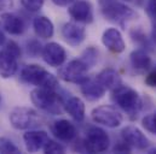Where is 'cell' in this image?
I'll return each mask as SVG.
<instances>
[{
	"instance_id": "obj_1",
	"label": "cell",
	"mask_w": 156,
	"mask_h": 154,
	"mask_svg": "<svg viewBox=\"0 0 156 154\" xmlns=\"http://www.w3.org/2000/svg\"><path fill=\"white\" fill-rule=\"evenodd\" d=\"M112 92V101L119 106L131 120L138 118L143 109V100L137 90L131 88L127 84H119Z\"/></svg>"
},
{
	"instance_id": "obj_2",
	"label": "cell",
	"mask_w": 156,
	"mask_h": 154,
	"mask_svg": "<svg viewBox=\"0 0 156 154\" xmlns=\"http://www.w3.org/2000/svg\"><path fill=\"white\" fill-rule=\"evenodd\" d=\"M21 79L27 84H32L35 87H42V88L57 89L59 85L58 79L51 72H48L45 68L40 66L38 64L26 65L21 70Z\"/></svg>"
},
{
	"instance_id": "obj_3",
	"label": "cell",
	"mask_w": 156,
	"mask_h": 154,
	"mask_svg": "<svg viewBox=\"0 0 156 154\" xmlns=\"http://www.w3.org/2000/svg\"><path fill=\"white\" fill-rule=\"evenodd\" d=\"M30 100L39 110L52 115H59L61 106H63V104H61V96L57 93V89L51 88L37 87L30 93Z\"/></svg>"
},
{
	"instance_id": "obj_4",
	"label": "cell",
	"mask_w": 156,
	"mask_h": 154,
	"mask_svg": "<svg viewBox=\"0 0 156 154\" xmlns=\"http://www.w3.org/2000/svg\"><path fill=\"white\" fill-rule=\"evenodd\" d=\"M101 11L105 19L120 25L137 16L129 6L116 0H101Z\"/></svg>"
},
{
	"instance_id": "obj_5",
	"label": "cell",
	"mask_w": 156,
	"mask_h": 154,
	"mask_svg": "<svg viewBox=\"0 0 156 154\" xmlns=\"http://www.w3.org/2000/svg\"><path fill=\"white\" fill-rule=\"evenodd\" d=\"M83 152L87 153H103L110 146V137L105 130L99 126H91L85 139L82 140Z\"/></svg>"
},
{
	"instance_id": "obj_6",
	"label": "cell",
	"mask_w": 156,
	"mask_h": 154,
	"mask_svg": "<svg viewBox=\"0 0 156 154\" xmlns=\"http://www.w3.org/2000/svg\"><path fill=\"white\" fill-rule=\"evenodd\" d=\"M9 119L12 128L17 130H29L40 125V117L38 112L26 106L15 107L10 112Z\"/></svg>"
},
{
	"instance_id": "obj_7",
	"label": "cell",
	"mask_w": 156,
	"mask_h": 154,
	"mask_svg": "<svg viewBox=\"0 0 156 154\" xmlns=\"http://www.w3.org/2000/svg\"><path fill=\"white\" fill-rule=\"evenodd\" d=\"M88 69L90 68L80 58L73 59L58 70V77L64 82L80 84L88 78Z\"/></svg>"
},
{
	"instance_id": "obj_8",
	"label": "cell",
	"mask_w": 156,
	"mask_h": 154,
	"mask_svg": "<svg viewBox=\"0 0 156 154\" xmlns=\"http://www.w3.org/2000/svg\"><path fill=\"white\" fill-rule=\"evenodd\" d=\"M91 118L94 123L104 125L107 128H117L122 124V115L116 110V107L110 105H103L94 107L91 112Z\"/></svg>"
},
{
	"instance_id": "obj_9",
	"label": "cell",
	"mask_w": 156,
	"mask_h": 154,
	"mask_svg": "<svg viewBox=\"0 0 156 154\" xmlns=\"http://www.w3.org/2000/svg\"><path fill=\"white\" fill-rule=\"evenodd\" d=\"M121 140H123L128 146L132 147V149L138 151H147L150 146V141L148 137L137 128L133 125H127L121 130Z\"/></svg>"
},
{
	"instance_id": "obj_10",
	"label": "cell",
	"mask_w": 156,
	"mask_h": 154,
	"mask_svg": "<svg viewBox=\"0 0 156 154\" xmlns=\"http://www.w3.org/2000/svg\"><path fill=\"white\" fill-rule=\"evenodd\" d=\"M41 57L46 64L53 68L62 66L67 59V53L63 46L57 42H48L42 47Z\"/></svg>"
},
{
	"instance_id": "obj_11",
	"label": "cell",
	"mask_w": 156,
	"mask_h": 154,
	"mask_svg": "<svg viewBox=\"0 0 156 154\" xmlns=\"http://www.w3.org/2000/svg\"><path fill=\"white\" fill-rule=\"evenodd\" d=\"M51 132L56 139H58L62 142H72L78 136V130L75 125L69 122L68 119H58L55 120L50 125Z\"/></svg>"
},
{
	"instance_id": "obj_12",
	"label": "cell",
	"mask_w": 156,
	"mask_h": 154,
	"mask_svg": "<svg viewBox=\"0 0 156 154\" xmlns=\"http://www.w3.org/2000/svg\"><path fill=\"white\" fill-rule=\"evenodd\" d=\"M69 16L79 23H92L93 22V8L91 2L87 0H75L68 8Z\"/></svg>"
},
{
	"instance_id": "obj_13",
	"label": "cell",
	"mask_w": 156,
	"mask_h": 154,
	"mask_svg": "<svg viewBox=\"0 0 156 154\" xmlns=\"http://www.w3.org/2000/svg\"><path fill=\"white\" fill-rule=\"evenodd\" d=\"M50 140L48 134L44 130H34L29 129L23 135V141L26 145V149L29 153H37L41 149H44L45 145Z\"/></svg>"
},
{
	"instance_id": "obj_14",
	"label": "cell",
	"mask_w": 156,
	"mask_h": 154,
	"mask_svg": "<svg viewBox=\"0 0 156 154\" xmlns=\"http://www.w3.org/2000/svg\"><path fill=\"white\" fill-rule=\"evenodd\" d=\"M62 36L69 46L76 47L85 41L86 29L82 25H79L78 23L68 22L62 28Z\"/></svg>"
},
{
	"instance_id": "obj_15",
	"label": "cell",
	"mask_w": 156,
	"mask_h": 154,
	"mask_svg": "<svg viewBox=\"0 0 156 154\" xmlns=\"http://www.w3.org/2000/svg\"><path fill=\"white\" fill-rule=\"evenodd\" d=\"M0 27L11 35H22L26 29L23 19L10 12H5L0 16Z\"/></svg>"
},
{
	"instance_id": "obj_16",
	"label": "cell",
	"mask_w": 156,
	"mask_h": 154,
	"mask_svg": "<svg viewBox=\"0 0 156 154\" xmlns=\"http://www.w3.org/2000/svg\"><path fill=\"white\" fill-rule=\"evenodd\" d=\"M18 70V57L7 51L6 48L0 51V76L10 78L15 76Z\"/></svg>"
},
{
	"instance_id": "obj_17",
	"label": "cell",
	"mask_w": 156,
	"mask_h": 154,
	"mask_svg": "<svg viewBox=\"0 0 156 154\" xmlns=\"http://www.w3.org/2000/svg\"><path fill=\"white\" fill-rule=\"evenodd\" d=\"M102 43L113 53H122L126 48L123 38L116 28H108L102 35Z\"/></svg>"
},
{
	"instance_id": "obj_18",
	"label": "cell",
	"mask_w": 156,
	"mask_h": 154,
	"mask_svg": "<svg viewBox=\"0 0 156 154\" xmlns=\"http://www.w3.org/2000/svg\"><path fill=\"white\" fill-rule=\"evenodd\" d=\"M80 90L82 95L90 101H97L102 99L105 94V88L96 79V78H87L82 83H80Z\"/></svg>"
},
{
	"instance_id": "obj_19",
	"label": "cell",
	"mask_w": 156,
	"mask_h": 154,
	"mask_svg": "<svg viewBox=\"0 0 156 154\" xmlns=\"http://www.w3.org/2000/svg\"><path fill=\"white\" fill-rule=\"evenodd\" d=\"M129 62L133 70L138 74H145L151 68V58L143 48L132 51L129 54Z\"/></svg>"
},
{
	"instance_id": "obj_20",
	"label": "cell",
	"mask_w": 156,
	"mask_h": 154,
	"mask_svg": "<svg viewBox=\"0 0 156 154\" xmlns=\"http://www.w3.org/2000/svg\"><path fill=\"white\" fill-rule=\"evenodd\" d=\"M63 109L76 122H82L85 119V104L78 96L68 98L63 102Z\"/></svg>"
},
{
	"instance_id": "obj_21",
	"label": "cell",
	"mask_w": 156,
	"mask_h": 154,
	"mask_svg": "<svg viewBox=\"0 0 156 154\" xmlns=\"http://www.w3.org/2000/svg\"><path fill=\"white\" fill-rule=\"evenodd\" d=\"M96 79L105 88V90H113L114 88H116L119 84L122 83L120 74L113 68H107V69L102 70L97 75Z\"/></svg>"
},
{
	"instance_id": "obj_22",
	"label": "cell",
	"mask_w": 156,
	"mask_h": 154,
	"mask_svg": "<svg viewBox=\"0 0 156 154\" xmlns=\"http://www.w3.org/2000/svg\"><path fill=\"white\" fill-rule=\"evenodd\" d=\"M33 28H34L37 36H39L41 38H52L53 33H55V27H53L52 21L45 16H39V17L34 18Z\"/></svg>"
},
{
	"instance_id": "obj_23",
	"label": "cell",
	"mask_w": 156,
	"mask_h": 154,
	"mask_svg": "<svg viewBox=\"0 0 156 154\" xmlns=\"http://www.w3.org/2000/svg\"><path fill=\"white\" fill-rule=\"evenodd\" d=\"M129 36L132 38V41L134 43H137L139 47H143V48H147V49H149L151 47V43H150L148 36L145 35V33L140 28H133V29H131Z\"/></svg>"
},
{
	"instance_id": "obj_24",
	"label": "cell",
	"mask_w": 156,
	"mask_h": 154,
	"mask_svg": "<svg viewBox=\"0 0 156 154\" xmlns=\"http://www.w3.org/2000/svg\"><path fill=\"white\" fill-rule=\"evenodd\" d=\"M81 60H83V63L88 66V68H92L97 60H98V49L94 48V47H88L87 49L83 51V53L81 54Z\"/></svg>"
},
{
	"instance_id": "obj_25",
	"label": "cell",
	"mask_w": 156,
	"mask_h": 154,
	"mask_svg": "<svg viewBox=\"0 0 156 154\" xmlns=\"http://www.w3.org/2000/svg\"><path fill=\"white\" fill-rule=\"evenodd\" d=\"M0 153L2 154H18L21 153L20 148L6 137H0Z\"/></svg>"
},
{
	"instance_id": "obj_26",
	"label": "cell",
	"mask_w": 156,
	"mask_h": 154,
	"mask_svg": "<svg viewBox=\"0 0 156 154\" xmlns=\"http://www.w3.org/2000/svg\"><path fill=\"white\" fill-rule=\"evenodd\" d=\"M142 125L147 131L156 135V111L155 113H149L145 116L142 119Z\"/></svg>"
},
{
	"instance_id": "obj_27",
	"label": "cell",
	"mask_w": 156,
	"mask_h": 154,
	"mask_svg": "<svg viewBox=\"0 0 156 154\" xmlns=\"http://www.w3.org/2000/svg\"><path fill=\"white\" fill-rule=\"evenodd\" d=\"M42 151H44L45 153L62 154L66 152V148H64L61 143H58V142H56V141H52V140H48Z\"/></svg>"
},
{
	"instance_id": "obj_28",
	"label": "cell",
	"mask_w": 156,
	"mask_h": 154,
	"mask_svg": "<svg viewBox=\"0 0 156 154\" xmlns=\"http://www.w3.org/2000/svg\"><path fill=\"white\" fill-rule=\"evenodd\" d=\"M21 4L24 8L30 12H37L44 5V0H21Z\"/></svg>"
},
{
	"instance_id": "obj_29",
	"label": "cell",
	"mask_w": 156,
	"mask_h": 154,
	"mask_svg": "<svg viewBox=\"0 0 156 154\" xmlns=\"http://www.w3.org/2000/svg\"><path fill=\"white\" fill-rule=\"evenodd\" d=\"M41 51H42V47L40 45L39 41L37 40H30L27 42V52L29 55L32 57H38L39 54H41Z\"/></svg>"
},
{
	"instance_id": "obj_30",
	"label": "cell",
	"mask_w": 156,
	"mask_h": 154,
	"mask_svg": "<svg viewBox=\"0 0 156 154\" xmlns=\"http://www.w3.org/2000/svg\"><path fill=\"white\" fill-rule=\"evenodd\" d=\"M147 13L151 22H156V0H147Z\"/></svg>"
},
{
	"instance_id": "obj_31",
	"label": "cell",
	"mask_w": 156,
	"mask_h": 154,
	"mask_svg": "<svg viewBox=\"0 0 156 154\" xmlns=\"http://www.w3.org/2000/svg\"><path fill=\"white\" fill-rule=\"evenodd\" d=\"M113 152H116V153H131L132 152V147L128 146L123 140H121L115 145Z\"/></svg>"
},
{
	"instance_id": "obj_32",
	"label": "cell",
	"mask_w": 156,
	"mask_h": 154,
	"mask_svg": "<svg viewBox=\"0 0 156 154\" xmlns=\"http://www.w3.org/2000/svg\"><path fill=\"white\" fill-rule=\"evenodd\" d=\"M4 48H6L7 51H10L11 53H13L15 55H17L18 58L21 57V48H20V46H18L15 41H9V42H6V45H5Z\"/></svg>"
},
{
	"instance_id": "obj_33",
	"label": "cell",
	"mask_w": 156,
	"mask_h": 154,
	"mask_svg": "<svg viewBox=\"0 0 156 154\" xmlns=\"http://www.w3.org/2000/svg\"><path fill=\"white\" fill-rule=\"evenodd\" d=\"M145 83L149 87L156 88V66L147 75V77H145Z\"/></svg>"
},
{
	"instance_id": "obj_34",
	"label": "cell",
	"mask_w": 156,
	"mask_h": 154,
	"mask_svg": "<svg viewBox=\"0 0 156 154\" xmlns=\"http://www.w3.org/2000/svg\"><path fill=\"white\" fill-rule=\"evenodd\" d=\"M75 0H52V2L57 6H61V7H66V6H69L74 2Z\"/></svg>"
},
{
	"instance_id": "obj_35",
	"label": "cell",
	"mask_w": 156,
	"mask_h": 154,
	"mask_svg": "<svg viewBox=\"0 0 156 154\" xmlns=\"http://www.w3.org/2000/svg\"><path fill=\"white\" fill-rule=\"evenodd\" d=\"M125 1H127V2H131V4H133V5L138 6V7L143 6V5H144V2H145V0H125Z\"/></svg>"
},
{
	"instance_id": "obj_36",
	"label": "cell",
	"mask_w": 156,
	"mask_h": 154,
	"mask_svg": "<svg viewBox=\"0 0 156 154\" xmlns=\"http://www.w3.org/2000/svg\"><path fill=\"white\" fill-rule=\"evenodd\" d=\"M6 42V38H5V34L2 32V29L0 28V46H2L4 43Z\"/></svg>"
},
{
	"instance_id": "obj_37",
	"label": "cell",
	"mask_w": 156,
	"mask_h": 154,
	"mask_svg": "<svg viewBox=\"0 0 156 154\" xmlns=\"http://www.w3.org/2000/svg\"><path fill=\"white\" fill-rule=\"evenodd\" d=\"M153 40L156 43V22H153Z\"/></svg>"
},
{
	"instance_id": "obj_38",
	"label": "cell",
	"mask_w": 156,
	"mask_h": 154,
	"mask_svg": "<svg viewBox=\"0 0 156 154\" xmlns=\"http://www.w3.org/2000/svg\"><path fill=\"white\" fill-rule=\"evenodd\" d=\"M0 101H1V96H0Z\"/></svg>"
}]
</instances>
